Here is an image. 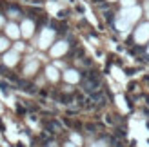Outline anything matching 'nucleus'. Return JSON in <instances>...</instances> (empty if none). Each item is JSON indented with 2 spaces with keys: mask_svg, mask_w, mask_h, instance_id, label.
Returning <instances> with one entry per match:
<instances>
[{
  "mask_svg": "<svg viewBox=\"0 0 149 147\" xmlns=\"http://www.w3.org/2000/svg\"><path fill=\"white\" fill-rule=\"evenodd\" d=\"M133 36H135V42L138 44V46H144V44H147V42H149V22H142V24L135 29Z\"/></svg>",
  "mask_w": 149,
  "mask_h": 147,
  "instance_id": "f257e3e1",
  "label": "nucleus"
},
{
  "mask_svg": "<svg viewBox=\"0 0 149 147\" xmlns=\"http://www.w3.org/2000/svg\"><path fill=\"white\" fill-rule=\"evenodd\" d=\"M142 13H144V11H142V7H140V6H133V7H127V9H122L120 17L125 18L127 22H131V24H135V22L140 20Z\"/></svg>",
  "mask_w": 149,
  "mask_h": 147,
  "instance_id": "f03ea898",
  "label": "nucleus"
},
{
  "mask_svg": "<svg viewBox=\"0 0 149 147\" xmlns=\"http://www.w3.org/2000/svg\"><path fill=\"white\" fill-rule=\"evenodd\" d=\"M55 40V31L51 27H46V29H42V33H40V38H38V47L40 49H47L51 44H53Z\"/></svg>",
  "mask_w": 149,
  "mask_h": 147,
  "instance_id": "7ed1b4c3",
  "label": "nucleus"
},
{
  "mask_svg": "<svg viewBox=\"0 0 149 147\" xmlns=\"http://www.w3.org/2000/svg\"><path fill=\"white\" fill-rule=\"evenodd\" d=\"M68 42L65 40H60V42H56V44H53L51 46V49H49V53H51V56L53 58H58V56H62V55H65L68 53Z\"/></svg>",
  "mask_w": 149,
  "mask_h": 147,
  "instance_id": "20e7f679",
  "label": "nucleus"
},
{
  "mask_svg": "<svg viewBox=\"0 0 149 147\" xmlns=\"http://www.w3.org/2000/svg\"><path fill=\"white\" fill-rule=\"evenodd\" d=\"M20 31H22V35H24V38L33 36V33H35V22L29 20V18H24L22 24H20Z\"/></svg>",
  "mask_w": 149,
  "mask_h": 147,
  "instance_id": "39448f33",
  "label": "nucleus"
},
{
  "mask_svg": "<svg viewBox=\"0 0 149 147\" xmlns=\"http://www.w3.org/2000/svg\"><path fill=\"white\" fill-rule=\"evenodd\" d=\"M131 26H133L131 22H127V20L122 18V17H118V18L115 20V27H116L122 35H127V33L131 31Z\"/></svg>",
  "mask_w": 149,
  "mask_h": 147,
  "instance_id": "423d86ee",
  "label": "nucleus"
},
{
  "mask_svg": "<svg viewBox=\"0 0 149 147\" xmlns=\"http://www.w3.org/2000/svg\"><path fill=\"white\" fill-rule=\"evenodd\" d=\"M6 35H7V38H18V36L22 35L20 26H17L15 22H9V24H6Z\"/></svg>",
  "mask_w": 149,
  "mask_h": 147,
  "instance_id": "0eeeda50",
  "label": "nucleus"
},
{
  "mask_svg": "<svg viewBox=\"0 0 149 147\" xmlns=\"http://www.w3.org/2000/svg\"><path fill=\"white\" fill-rule=\"evenodd\" d=\"M2 60H4V64L7 65V67H13V65L18 62V51H15V49L13 51H7Z\"/></svg>",
  "mask_w": 149,
  "mask_h": 147,
  "instance_id": "6e6552de",
  "label": "nucleus"
},
{
  "mask_svg": "<svg viewBox=\"0 0 149 147\" xmlns=\"http://www.w3.org/2000/svg\"><path fill=\"white\" fill-rule=\"evenodd\" d=\"M64 80L68 84H77L78 80H80V75H78V71H74V69H68L64 73Z\"/></svg>",
  "mask_w": 149,
  "mask_h": 147,
  "instance_id": "1a4fd4ad",
  "label": "nucleus"
},
{
  "mask_svg": "<svg viewBox=\"0 0 149 147\" xmlns=\"http://www.w3.org/2000/svg\"><path fill=\"white\" fill-rule=\"evenodd\" d=\"M46 76H47V80H51V82H56V80L60 78V76H58V71H56V67H51V65H49V67L46 69Z\"/></svg>",
  "mask_w": 149,
  "mask_h": 147,
  "instance_id": "9d476101",
  "label": "nucleus"
},
{
  "mask_svg": "<svg viewBox=\"0 0 149 147\" xmlns=\"http://www.w3.org/2000/svg\"><path fill=\"white\" fill-rule=\"evenodd\" d=\"M36 69H38V62H35V60H33V62H29L26 67H24V75H26V76H31Z\"/></svg>",
  "mask_w": 149,
  "mask_h": 147,
  "instance_id": "9b49d317",
  "label": "nucleus"
},
{
  "mask_svg": "<svg viewBox=\"0 0 149 147\" xmlns=\"http://www.w3.org/2000/svg\"><path fill=\"white\" fill-rule=\"evenodd\" d=\"M118 2L122 4V9H127V7L136 6V0H118Z\"/></svg>",
  "mask_w": 149,
  "mask_h": 147,
  "instance_id": "f8f14e48",
  "label": "nucleus"
},
{
  "mask_svg": "<svg viewBox=\"0 0 149 147\" xmlns=\"http://www.w3.org/2000/svg\"><path fill=\"white\" fill-rule=\"evenodd\" d=\"M7 47H9V40L6 36H2L0 38V51H7Z\"/></svg>",
  "mask_w": 149,
  "mask_h": 147,
  "instance_id": "ddd939ff",
  "label": "nucleus"
},
{
  "mask_svg": "<svg viewBox=\"0 0 149 147\" xmlns=\"http://www.w3.org/2000/svg\"><path fill=\"white\" fill-rule=\"evenodd\" d=\"M71 142H73L74 145H82V136H78L77 133H74V135H71Z\"/></svg>",
  "mask_w": 149,
  "mask_h": 147,
  "instance_id": "4468645a",
  "label": "nucleus"
},
{
  "mask_svg": "<svg viewBox=\"0 0 149 147\" xmlns=\"http://www.w3.org/2000/svg\"><path fill=\"white\" fill-rule=\"evenodd\" d=\"M7 15H9V17H11V18H17V17H18V15H20V13H18L17 9H9V11H7Z\"/></svg>",
  "mask_w": 149,
  "mask_h": 147,
  "instance_id": "2eb2a0df",
  "label": "nucleus"
},
{
  "mask_svg": "<svg viewBox=\"0 0 149 147\" xmlns=\"http://www.w3.org/2000/svg\"><path fill=\"white\" fill-rule=\"evenodd\" d=\"M22 49H24V44H22V42H17V44H15V51H22Z\"/></svg>",
  "mask_w": 149,
  "mask_h": 147,
  "instance_id": "dca6fc26",
  "label": "nucleus"
},
{
  "mask_svg": "<svg viewBox=\"0 0 149 147\" xmlns=\"http://www.w3.org/2000/svg\"><path fill=\"white\" fill-rule=\"evenodd\" d=\"M4 24H6V22H4V17H2V15H0V27H2Z\"/></svg>",
  "mask_w": 149,
  "mask_h": 147,
  "instance_id": "f3484780",
  "label": "nucleus"
},
{
  "mask_svg": "<svg viewBox=\"0 0 149 147\" xmlns=\"http://www.w3.org/2000/svg\"><path fill=\"white\" fill-rule=\"evenodd\" d=\"M65 147H77V145H74L73 142H69V144H65Z\"/></svg>",
  "mask_w": 149,
  "mask_h": 147,
  "instance_id": "a211bd4d",
  "label": "nucleus"
},
{
  "mask_svg": "<svg viewBox=\"0 0 149 147\" xmlns=\"http://www.w3.org/2000/svg\"><path fill=\"white\" fill-rule=\"evenodd\" d=\"M107 2H118V0H107Z\"/></svg>",
  "mask_w": 149,
  "mask_h": 147,
  "instance_id": "6ab92c4d",
  "label": "nucleus"
},
{
  "mask_svg": "<svg viewBox=\"0 0 149 147\" xmlns=\"http://www.w3.org/2000/svg\"><path fill=\"white\" fill-rule=\"evenodd\" d=\"M147 55H149V44H147Z\"/></svg>",
  "mask_w": 149,
  "mask_h": 147,
  "instance_id": "aec40b11",
  "label": "nucleus"
},
{
  "mask_svg": "<svg viewBox=\"0 0 149 147\" xmlns=\"http://www.w3.org/2000/svg\"><path fill=\"white\" fill-rule=\"evenodd\" d=\"M147 17H149V15H147Z\"/></svg>",
  "mask_w": 149,
  "mask_h": 147,
  "instance_id": "412c9836",
  "label": "nucleus"
}]
</instances>
